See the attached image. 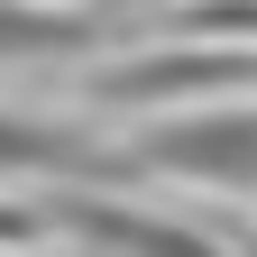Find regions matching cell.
Returning <instances> with one entry per match:
<instances>
[{
  "instance_id": "obj_1",
  "label": "cell",
  "mask_w": 257,
  "mask_h": 257,
  "mask_svg": "<svg viewBox=\"0 0 257 257\" xmlns=\"http://www.w3.org/2000/svg\"><path fill=\"white\" fill-rule=\"evenodd\" d=\"M128 166L156 175H193L220 193H257V110H202V119H166L128 147Z\"/></svg>"
},
{
  "instance_id": "obj_2",
  "label": "cell",
  "mask_w": 257,
  "mask_h": 257,
  "mask_svg": "<svg viewBox=\"0 0 257 257\" xmlns=\"http://www.w3.org/2000/svg\"><path fill=\"white\" fill-rule=\"evenodd\" d=\"M64 230L101 239V248H119V257H220L211 239L175 230V220H147V211H119V202H64Z\"/></svg>"
},
{
  "instance_id": "obj_3",
  "label": "cell",
  "mask_w": 257,
  "mask_h": 257,
  "mask_svg": "<svg viewBox=\"0 0 257 257\" xmlns=\"http://www.w3.org/2000/svg\"><path fill=\"white\" fill-rule=\"evenodd\" d=\"M83 37H92L83 10H28V0L0 10V55H55V46H83Z\"/></svg>"
},
{
  "instance_id": "obj_4",
  "label": "cell",
  "mask_w": 257,
  "mask_h": 257,
  "mask_svg": "<svg viewBox=\"0 0 257 257\" xmlns=\"http://www.w3.org/2000/svg\"><path fill=\"white\" fill-rule=\"evenodd\" d=\"M175 28H211V37H257V0H202V10H175Z\"/></svg>"
},
{
  "instance_id": "obj_5",
  "label": "cell",
  "mask_w": 257,
  "mask_h": 257,
  "mask_svg": "<svg viewBox=\"0 0 257 257\" xmlns=\"http://www.w3.org/2000/svg\"><path fill=\"white\" fill-rule=\"evenodd\" d=\"M37 230V211H19V202H0V239H28Z\"/></svg>"
}]
</instances>
